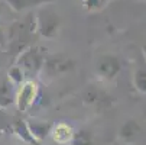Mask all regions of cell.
<instances>
[{
	"instance_id": "13",
	"label": "cell",
	"mask_w": 146,
	"mask_h": 145,
	"mask_svg": "<svg viewBox=\"0 0 146 145\" xmlns=\"http://www.w3.org/2000/svg\"><path fill=\"white\" fill-rule=\"evenodd\" d=\"M133 81H135V87L140 93L146 94V68H139L133 76Z\"/></svg>"
},
{
	"instance_id": "7",
	"label": "cell",
	"mask_w": 146,
	"mask_h": 145,
	"mask_svg": "<svg viewBox=\"0 0 146 145\" xmlns=\"http://www.w3.org/2000/svg\"><path fill=\"white\" fill-rule=\"evenodd\" d=\"M15 92L13 84L9 80H5L0 83V109L6 110L15 103Z\"/></svg>"
},
{
	"instance_id": "10",
	"label": "cell",
	"mask_w": 146,
	"mask_h": 145,
	"mask_svg": "<svg viewBox=\"0 0 146 145\" xmlns=\"http://www.w3.org/2000/svg\"><path fill=\"white\" fill-rule=\"evenodd\" d=\"M139 132H140V125L136 120L130 119L126 123H123V126L120 128V138L126 141H132L139 135Z\"/></svg>"
},
{
	"instance_id": "11",
	"label": "cell",
	"mask_w": 146,
	"mask_h": 145,
	"mask_svg": "<svg viewBox=\"0 0 146 145\" xmlns=\"http://www.w3.org/2000/svg\"><path fill=\"white\" fill-rule=\"evenodd\" d=\"M28 131L32 135V138L42 139V138H45L49 134L51 126L49 125H45L44 122H33V125H28Z\"/></svg>"
},
{
	"instance_id": "15",
	"label": "cell",
	"mask_w": 146,
	"mask_h": 145,
	"mask_svg": "<svg viewBox=\"0 0 146 145\" xmlns=\"http://www.w3.org/2000/svg\"><path fill=\"white\" fill-rule=\"evenodd\" d=\"M81 3L87 10H100L109 3V0H81Z\"/></svg>"
},
{
	"instance_id": "2",
	"label": "cell",
	"mask_w": 146,
	"mask_h": 145,
	"mask_svg": "<svg viewBox=\"0 0 146 145\" xmlns=\"http://www.w3.org/2000/svg\"><path fill=\"white\" fill-rule=\"evenodd\" d=\"M74 67H75V64L70 57L58 54V55H51V57L45 58L42 70L48 77H58V76L72 71Z\"/></svg>"
},
{
	"instance_id": "12",
	"label": "cell",
	"mask_w": 146,
	"mask_h": 145,
	"mask_svg": "<svg viewBox=\"0 0 146 145\" xmlns=\"http://www.w3.org/2000/svg\"><path fill=\"white\" fill-rule=\"evenodd\" d=\"M70 142L71 145H93V135L91 132L86 129H81L72 134V138Z\"/></svg>"
},
{
	"instance_id": "16",
	"label": "cell",
	"mask_w": 146,
	"mask_h": 145,
	"mask_svg": "<svg viewBox=\"0 0 146 145\" xmlns=\"http://www.w3.org/2000/svg\"><path fill=\"white\" fill-rule=\"evenodd\" d=\"M5 41H6V35H5V32H3V29L0 28V47H2L3 44H5Z\"/></svg>"
},
{
	"instance_id": "3",
	"label": "cell",
	"mask_w": 146,
	"mask_h": 145,
	"mask_svg": "<svg viewBox=\"0 0 146 145\" xmlns=\"http://www.w3.org/2000/svg\"><path fill=\"white\" fill-rule=\"evenodd\" d=\"M36 94H38V86L36 83L33 81H23L20 84L16 96H15V103L19 109V112H28L29 108L33 105V102L36 99Z\"/></svg>"
},
{
	"instance_id": "18",
	"label": "cell",
	"mask_w": 146,
	"mask_h": 145,
	"mask_svg": "<svg viewBox=\"0 0 146 145\" xmlns=\"http://www.w3.org/2000/svg\"><path fill=\"white\" fill-rule=\"evenodd\" d=\"M0 135H2V131H0Z\"/></svg>"
},
{
	"instance_id": "9",
	"label": "cell",
	"mask_w": 146,
	"mask_h": 145,
	"mask_svg": "<svg viewBox=\"0 0 146 145\" xmlns=\"http://www.w3.org/2000/svg\"><path fill=\"white\" fill-rule=\"evenodd\" d=\"M49 2H52V0H6L9 7L13 9L15 12H22L32 6H39L44 3H49Z\"/></svg>"
},
{
	"instance_id": "6",
	"label": "cell",
	"mask_w": 146,
	"mask_h": 145,
	"mask_svg": "<svg viewBox=\"0 0 146 145\" xmlns=\"http://www.w3.org/2000/svg\"><path fill=\"white\" fill-rule=\"evenodd\" d=\"M109 99L110 97L103 90H100L97 86H90L84 92V102L91 106H104L109 102Z\"/></svg>"
},
{
	"instance_id": "17",
	"label": "cell",
	"mask_w": 146,
	"mask_h": 145,
	"mask_svg": "<svg viewBox=\"0 0 146 145\" xmlns=\"http://www.w3.org/2000/svg\"><path fill=\"white\" fill-rule=\"evenodd\" d=\"M0 17H2V5H0Z\"/></svg>"
},
{
	"instance_id": "1",
	"label": "cell",
	"mask_w": 146,
	"mask_h": 145,
	"mask_svg": "<svg viewBox=\"0 0 146 145\" xmlns=\"http://www.w3.org/2000/svg\"><path fill=\"white\" fill-rule=\"evenodd\" d=\"M35 23L36 31L45 38H55L59 33V16L49 6H42L38 10L35 15Z\"/></svg>"
},
{
	"instance_id": "4",
	"label": "cell",
	"mask_w": 146,
	"mask_h": 145,
	"mask_svg": "<svg viewBox=\"0 0 146 145\" xmlns=\"http://www.w3.org/2000/svg\"><path fill=\"white\" fill-rule=\"evenodd\" d=\"M44 61H45V57L39 48H29V49H25L20 54L17 65L23 71L26 70V71L38 73L39 70H42Z\"/></svg>"
},
{
	"instance_id": "8",
	"label": "cell",
	"mask_w": 146,
	"mask_h": 145,
	"mask_svg": "<svg viewBox=\"0 0 146 145\" xmlns=\"http://www.w3.org/2000/svg\"><path fill=\"white\" fill-rule=\"evenodd\" d=\"M51 134H52V138H54V141H55L56 144H59V145H67V144L71 141L74 132H72L71 126H68L67 123H58V125L51 131Z\"/></svg>"
},
{
	"instance_id": "14",
	"label": "cell",
	"mask_w": 146,
	"mask_h": 145,
	"mask_svg": "<svg viewBox=\"0 0 146 145\" xmlns=\"http://www.w3.org/2000/svg\"><path fill=\"white\" fill-rule=\"evenodd\" d=\"M9 81L12 84H22L23 83V70L20 68L17 64L9 68Z\"/></svg>"
},
{
	"instance_id": "5",
	"label": "cell",
	"mask_w": 146,
	"mask_h": 145,
	"mask_svg": "<svg viewBox=\"0 0 146 145\" xmlns=\"http://www.w3.org/2000/svg\"><path fill=\"white\" fill-rule=\"evenodd\" d=\"M120 70H121L120 59L111 54H104L97 61V73L107 80L114 78L120 73Z\"/></svg>"
},
{
	"instance_id": "19",
	"label": "cell",
	"mask_w": 146,
	"mask_h": 145,
	"mask_svg": "<svg viewBox=\"0 0 146 145\" xmlns=\"http://www.w3.org/2000/svg\"><path fill=\"white\" fill-rule=\"evenodd\" d=\"M56 145H59V144H56Z\"/></svg>"
}]
</instances>
